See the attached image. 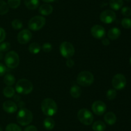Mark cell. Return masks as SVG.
Segmentation results:
<instances>
[{
	"mask_svg": "<svg viewBox=\"0 0 131 131\" xmlns=\"http://www.w3.org/2000/svg\"><path fill=\"white\" fill-rule=\"evenodd\" d=\"M41 109L45 115L50 117L54 115L58 110V106L54 100L51 98H46L41 103Z\"/></svg>",
	"mask_w": 131,
	"mask_h": 131,
	"instance_id": "1",
	"label": "cell"
},
{
	"mask_svg": "<svg viewBox=\"0 0 131 131\" xmlns=\"http://www.w3.org/2000/svg\"><path fill=\"white\" fill-rule=\"evenodd\" d=\"M33 89V83L29 80L21 78L15 84V90L17 92L22 95H28Z\"/></svg>",
	"mask_w": 131,
	"mask_h": 131,
	"instance_id": "2",
	"label": "cell"
},
{
	"mask_svg": "<svg viewBox=\"0 0 131 131\" xmlns=\"http://www.w3.org/2000/svg\"><path fill=\"white\" fill-rule=\"evenodd\" d=\"M33 113L29 109L23 108L17 115V121L22 126H26L31 123L33 120Z\"/></svg>",
	"mask_w": 131,
	"mask_h": 131,
	"instance_id": "3",
	"label": "cell"
},
{
	"mask_svg": "<svg viewBox=\"0 0 131 131\" xmlns=\"http://www.w3.org/2000/svg\"><path fill=\"white\" fill-rule=\"evenodd\" d=\"M94 82V76L88 71H83L79 73L77 77V83L79 86L88 87Z\"/></svg>",
	"mask_w": 131,
	"mask_h": 131,
	"instance_id": "4",
	"label": "cell"
},
{
	"mask_svg": "<svg viewBox=\"0 0 131 131\" xmlns=\"http://www.w3.org/2000/svg\"><path fill=\"white\" fill-rule=\"evenodd\" d=\"M5 62L6 66L10 69L16 68L19 64V57L14 51H10L5 57Z\"/></svg>",
	"mask_w": 131,
	"mask_h": 131,
	"instance_id": "5",
	"label": "cell"
},
{
	"mask_svg": "<svg viewBox=\"0 0 131 131\" xmlns=\"http://www.w3.org/2000/svg\"><path fill=\"white\" fill-rule=\"evenodd\" d=\"M78 118L79 121L85 125H90L93 121V114L86 109H81L78 111Z\"/></svg>",
	"mask_w": 131,
	"mask_h": 131,
	"instance_id": "6",
	"label": "cell"
},
{
	"mask_svg": "<svg viewBox=\"0 0 131 131\" xmlns=\"http://www.w3.org/2000/svg\"><path fill=\"white\" fill-rule=\"evenodd\" d=\"M46 19L43 17L37 15L33 17L28 22V28L33 31H38L46 24Z\"/></svg>",
	"mask_w": 131,
	"mask_h": 131,
	"instance_id": "7",
	"label": "cell"
},
{
	"mask_svg": "<svg viewBox=\"0 0 131 131\" xmlns=\"http://www.w3.org/2000/svg\"><path fill=\"white\" fill-rule=\"evenodd\" d=\"M60 51L63 57L70 59L75 53V48L72 44L69 42H63L60 44Z\"/></svg>",
	"mask_w": 131,
	"mask_h": 131,
	"instance_id": "8",
	"label": "cell"
},
{
	"mask_svg": "<svg viewBox=\"0 0 131 131\" xmlns=\"http://www.w3.org/2000/svg\"><path fill=\"white\" fill-rule=\"evenodd\" d=\"M126 83V78L124 74L120 73L115 74L112 79V86L115 89H122L125 87Z\"/></svg>",
	"mask_w": 131,
	"mask_h": 131,
	"instance_id": "9",
	"label": "cell"
},
{
	"mask_svg": "<svg viewBox=\"0 0 131 131\" xmlns=\"http://www.w3.org/2000/svg\"><path fill=\"white\" fill-rule=\"evenodd\" d=\"M116 14L111 10H106L100 14V20L106 24H110L116 19Z\"/></svg>",
	"mask_w": 131,
	"mask_h": 131,
	"instance_id": "10",
	"label": "cell"
},
{
	"mask_svg": "<svg viewBox=\"0 0 131 131\" xmlns=\"http://www.w3.org/2000/svg\"><path fill=\"white\" fill-rule=\"evenodd\" d=\"M106 109H107V107H106V104L101 100L94 101L92 104V111L98 116H101L104 114Z\"/></svg>",
	"mask_w": 131,
	"mask_h": 131,
	"instance_id": "11",
	"label": "cell"
},
{
	"mask_svg": "<svg viewBox=\"0 0 131 131\" xmlns=\"http://www.w3.org/2000/svg\"><path fill=\"white\" fill-rule=\"evenodd\" d=\"M32 38V33L30 30L24 29L20 31L17 35V41L21 44L28 43Z\"/></svg>",
	"mask_w": 131,
	"mask_h": 131,
	"instance_id": "12",
	"label": "cell"
},
{
	"mask_svg": "<svg viewBox=\"0 0 131 131\" xmlns=\"http://www.w3.org/2000/svg\"><path fill=\"white\" fill-rule=\"evenodd\" d=\"M91 34L94 38L97 39H102L106 35V30L103 26L96 24L91 28Z\"/></svg>",
	"mask_w": 131,
	"mask_h": 131,
	"instance_id": "13",
	"label": "cell"
},
{
	"mask_svg": "<svg viewBox=\"0 0 131 131\" xmlns=\"http://www.w3.org/2000/svg\"><path fill=\"white\" fill-rule=\"evenodd\" d=\"M17 105L14 101L11 100H7L5 101L3 104V109L6 113H14L17 110Z\"/></svg>",
	"mask_w": 131,
	"mask_h": 131,
	"instance_id": "14",
	"label": "cell"
},
{
	"mask_svg": "<svg viewBox=\"0 0 131 131\" xmlns=\"http://www.w3.org/2000/svg\"><path fill=\"white\" fill-rule=\"evenodd\" d=\"M121 35V31L119 28H116V27H114V28H111L110 30L107 32V37L110 39L116 40Z\"/></svg>",
	"mask_w": 131,
	"mask_h": 131,
	"instance_id": "15",
	"label": "cell"
},
{
	"mask_svg": "<svg viewBox=\"0 0 131 131\" xmlns=\"http://www.w3.org/2000/svg\"><path fill=\"white\" fill-rule=\"evenodd\" d=\"M53 11V8L49 4H43L39 7V12L43 15H49Z\"/></svg>",
	"mask_w": 131,
	"mask_h": 131,
	"instance_id": "16",
	"label": "cell"
},
{
	"mask_svg": "<svg viewBox=\"0 0 131 131\" xmlns=\"http://www.w3.org/2000/svg\"><path fill=\"white\" fill-rule=\"evenodd\" d=\"M104 121L110 125H113L116 121V116L113 112H108L106 113L104 117Z\"/></svg>",
	"mask_w": 131,
	"mask_h": 131,
	"instance_id": "17",
	"label": "cell"
},
{
	"mask_svg": "<svg viewBox=\"0 0 131 131\" xmlns=\"http://www.w3.org/2000/svg\"><path fill=\"white\" fill-rule=\"evenodd\" d=\"M81 89L77 85H74L70 87V94L74 98H78L81 95Z\"/></svg>",
	"mask_w": 131,
	"mask_h": 131,
	"instance_id": "18",
	"label": "cell"
},
{
	"mask_svg": "<svg viewBox=\"0 0 131 131\" xmlns=\"http://www.w3.org/2000/svg\"><path fill=\"white\" fill-rule=\"evenodd\" d=\"M24 4L28 9L35 10L39 6V0H24Z\"/></svg>",
	"mask_w": 131,
	"mask_h": 131,
	"instance_id": "19",
	"label": "cell"
},
{
	"mask_svg": "<svg viewBox=\"0 0 131 131\" xmlns=\"http://www.w3.org/2000/svg\"><path fill=\"white\" fill-rule=\"evenodd\" d=\"M43 125L45 128L49 130H51L53 129L55 126L54 120L51 117H47L43 120Z\"/></svg>",
	"mask_w": 131,
	"mask_h": 131,
	"instance_id": "20",
	"label": "cell"
},
{
	"mask_svg": "<svg viewBox=\"0 0 131 131\" xmlns=\"http://www.w3.org/2000/svg\"><path fill=\"white\" fill-rule=\"evenodd\" d=\"M124 5L123 0H110V6L114 10H118Z\"/></svg>",
	"mask_w": 131,
	"mask_h": 131,
	"instance_id": "21",
	"label": "cell"
},
{
	"mask_svg": "<svg viewBox=\"0 0 131 131\" xmlns=\"http://www.w3.org/2000/svg\"><path fill=\"white\" fill-rule=\"evenodd\" d=\"M92 128L94 131H104L106 128V125L103 121L99 120L93 123Z\"/></svg>",
	"mask_w": 131,
	"mask_h": 131,
	"instance_id": "22",
	"label": "cell"
},
{
	"mask_svg": "<svg viewBox=\"0 0 131 131\" xmlns=\"http://www.w3.org/2000/svg\"><path fill=\"white\" fill-rule=\"evenodd\" d=\"M41 47L38 42H32L28 47V50L32 54H37L40 52Z\"/></svg>",
	"mask_w": 131,
	"mask_h": 131,
	"instance_id": "23",
	"label": "cell"
},
{
	"mask_svg": "<svg viewBox=\"0 0 131 131\" xmlns=\"http://www.w3.org/2000/svg\"><path fill=\"white\" fill-rule=\"evenodd\" d=\"M3 82L7 86H12L15 83V78L11 74H7L4 77Z\"/></svg>",
	"mask_w": 131,
	"mask_h": 131,
	"instance_id": "24",
	"label": "cell"
},
{
	"mask_svg": "<svg viewBox=\"0 0 131 131\" xmlns=\"http://www.w3.org/2000/svg\"><path fill=\"white\" fill-rule=\"evenodd\" d=\"M4 96L6 98H12L15 95V89L12 86H6L3 91Z\"/></svg>",
	"mask_w": 131,
	"mask_h": 131,
	"instance_id": "25",
	"label": "cell"
},
{
	"mask_svg": "<svg viewBox=\"0 0 131 131\" xmlns=\"http://www.w3.org/2000/svg\"><path fill=\"white\" fill-rule=\"evenodd\" d=\"M9 11L8 4L3 0H0V15H5Z\"/></svg>",
	"mask_w": 131,
	"mask_h": 131,
	"instance_id": "26",
	"label": "cell"
},
{
	"mask_svg": "<svg viewBox=\"0 0 131 131\" xmlns=\"http://www.w3.org/2000/svg\"><path fill=\"white\" fill-rule=\"evenodd\" d=\"M5 131H22L21 128L15 123H10L5 128Z\"/></svg>",
	"mask_w": 131,
	"mask_h": 131,
	"instance_id": "27",
	"label": "cell"
},
{
	"mask_svg": "<svg viewBox=\"0 0 131 131\" xmlns=\"http://www.w3.org/2000/svg\"><path fill=\"white\" fill-rule=\"evenodd\" d=\"M7 4L9 7L15 9L20 6V0H8Z\"/></svg>",
	"mask_w": 131,
	"mask_h": 131,
	"instance_id": "28",
	"label": "cell"
},
{
	"mask_svg": "<svg viewBox=\"0 0 131 131\" xmlns=\"http://www.w3.org/2000/svg\"><path fill=\"white\" fill-rule=\"evenodd\" d=\"M116 95H117V92H116V90L113 89H110L106 93V97L108 100H112L116 98Z\"/></svg>",
	"mask_w": 131,
	"mask_h": 131,
	"instance_id": "29",
	"label": "cell"
},
{
	"mask_svg": "<svg viewBox=\"0 0 131 131\" xmlns=\"http://www.w3.org/2000/svg\"><path fill=\"white\" fill-rule=\"evenodd\" d=\"M23 23L19 19H14L12 22V26L14 29L15 30H19L23 28Z\"/></svg>",
	"mask_w": 131,
	"mask_h": 131,
	"instance_id": "30",
	"label": "cell"
},
{
	"mask_svg": "<svg viewBox=\"0 0 131 131\" xmlns=\"http://www.w3.org/2000/svg\"><path fill=\"white\" fill-rule=\"evenodd\" d=\"M122 26L125 29L131 28V19L127 17L124 18L122 20Z\"/></svg>",
	"mask_w": 131,
	"mask_h": 131,
	"instance_id": "31",
	"label": "cell"
},
{
	"mask_svg": "<svg viewBox=\"0 0 131 131\" xmlns=\"http://www.w3.org/2000/svg\"><path fill=\"white\" fill-rule=\"evenodd\" d=\"M0 49L2 52L8 51L10 49V44L8 42H4L0 44Z\"/></svg>",
	"mask_w": 131,
	"mask_h": 131,
	"instance_id": "32",
	"label": "cell"
},
{
	"mask_svg": "<svg viewBox=\"0 0 131 131\" xmlns=\"http://www.w3.org/2000/svg\"><path fill=\"white\" fill-rule=\"evenodd\" d=\"M122 14L125 17H129L131 15V8L128 6H124L122 8Z\"/></svg>",
	"mask_w": 131,
	"mask_h": 131,
	"instance_id": "33",
	"label": "cell"
},
{
	"mask_svg": "<svg viewBox=\"0 0 131 131\" xmlns=\"http://www.w3.org/2000/svg\"><path fill=\"white\" fill-rule=\"evenodd\" d=\"M52 44L49 42H46V43H44L43 45H42V50L44 52L48 53L50 52V51L52 50Z\"/></svg>",
	"mask_w": 131,
	"mask_h": 131,
	"instance_id": "34",
	"label": "cell"
},
{
	"mask_svg": "<svg viewBox=\"0 0 131 131\" xmlns=\"http://www.w3.org/2000/svg\"><path fill=\"white\" fill-rule=\"evenodd\" d=\"M6 37V32L3 28L0 27V42H2Z\"/></svg>",
	"mask_w": 131,
	"mask_h": 131,
	"instance_id": "35",
	"label": "cell"
},
{
	"mask_svg": "<svg viewBox=\"0 0 131 131\" xmlns=\"http://www.w3.org/2000/svg\"><path fill=\"white\" fill-rule=\"evenodd\" d=\"M6 71V68L4 64L0 63V77L3 76Z\"/></svg>",
	"mask_w": 131,
	"mask_h": 131,
	"instance_id": "36",
	"label": "cell"
},
{
	"mask_svg": "<svg viewBox=\"0 0 131 131\" xmlns=\"http://www.w3.org/2000/svg\"><path fill=\"white\" fill-rule=\"evenodd\" d=\"M24 131H38L37 127L34 125H29L24 128Z\"/></svg>",
	"mask_w": 131,
	"mask_h": 131,
	"instance_id": "37",
	"label": "cell"
},
{
	"mask_svg": "<svg viewBox=\"0 0 131 131\" xmlns=\"http://www.w3.org/2000/svg\"><path fill=\"white\" fill-rule=\"evenodd\" d=\"M74 64H75V62H74V60H72V59H71L70 58V59H67V60L66 62V64L67 66V67H69V68H72L73 66H74Z\"/></svg>",
	"mask_w": 131,
	"mask_h": 131,
	"instance_id": "38",
	"label": "cell"
},
{
	"mask_svg": "<svg viewBox=\"0 0 131 131\" xmlns=\"http://www.w3.org/2000/svg\"><path fill=\"white\" fill-rule=\"evenodd\" d=\"M102 43L103 44V45H104V46H108L110 44V40H109V39L104 38L102 40Z\"/></svg>",
	"mask_w": 131,
	"mask_h": 131,
	"instance_id": "39",
	"label": "cell"
},
{
	"mask_svg": "<svg viewBox=\"0 0 131 131\" xmlns=\"http://www.w3.org/2000/svg\"><path fill=\"white\" fill-rule=\"evenodd\" d=\"M43 1H44V2L46 3H51V2H54V1H55L56 0H42Z\"/></svg>",
	"mask_w": 131,
	"mask_h": 131,
	"instance_id": "40",
	"label": "cell"
},
{
	"mask_svg": "<svg viewBox=\"0 0 131 131\" xmlns=\"http://www.w3.org/2000/svg\"><path fill=\"white\" fill-rule=\"evenodd\" d=\"M3 58V52L1 51V49H0V60H1Z\"/></svg>",
	"mask_w": 131,
	"mask_h": 131,
	"instance_id": "41",
	"label": "cell"
},
{
	"mask_svg": "<svg viewBox=\"0 0 131 131\" xmlns=\"http://www.w3.org/2000/svg\"><path fill=\"white\" fill-rule=\"evenodd\" d=\"M126 1H127V2H131V0H125Z\"/></svg>",
	"mask_w": 131,
	"mask_h": 131,
	"instance_id": "42",
	"label": "cell"
},
{
	"mask_svg": "<svg viewBox=\"0 0 131 131\" xmlns=\"http://www.w3.org/2000/svg\"><path fill=\"white\" fill-rule=\"evenodd\" d=\"M0 131H3V130H2V128H1V127H0Z\"/></svg>",
	"mask_w": 131,
	"mask_h": 131,
	"instance_id": "43",
	"label": "cell"
},
{
	"mask_svg": "<svg viewBox=\"0 0 131 131\" xmlns=\"http://www.w3.org/2000/svg\"><path fill=\"white\" fill-rule=\"evenodd\" d=\"M130 65H131V57H130Z\"/></svg>",
	"mask_w": 131,
	"mask_h": 131,
	"instance_id": "44",
	"label": "cell"
}]
</instances>
